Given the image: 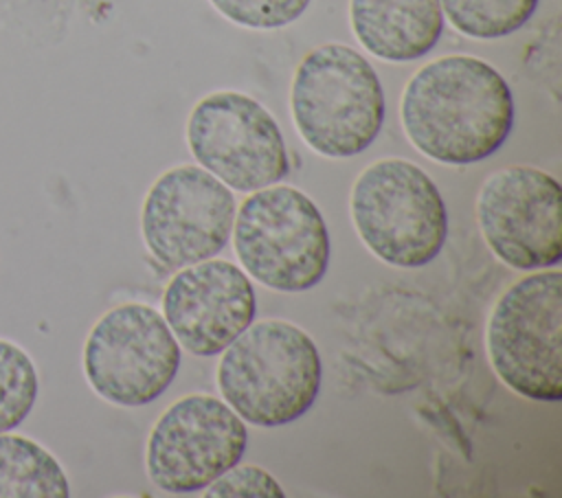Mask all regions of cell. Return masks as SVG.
Segmentation results:
<instances>
[{
    "label": "cell",
    "instance_id": "obj_1",
    "mask_svg": "<svg viewBox=\"0 0 562 498\" xmlns=\"http://www.w3.org/2000/svg\"><path fill=\"white\" fill-rule=\"evenodd\" d=\"M400 118L411 145L441 165L490 158L514 125V97L503 75L470 55H446L406 83Z\"/></svg>",
    "mask_w": 562,
    "mask_h": 498
},
{
    "label": "cell",
    "instance_id": "obj_2",
    "mask_svg": "<svg viewBox=\"0 0 562 498\" xmlns=\"http://www.w3.org/2000/svg\"><path fill=\"white\" fill-rule=\"evenodd\" d=\"M321 353L294 322H250L217 364L222 399L246 421L277 428L303 417L321 391Z\"/></svg>",
    "mask_w": 562,
    "mask_h": 498
},
{
    "label": "cell",
    "instance_id": "obj_3",
    "mask_svg": "<svg viewBox=\"0 0 562 498\" xmlns=\"http://www.w3.org/2000/svg\"><path fill=\"white\" fill-rule=\"evenodd\" d=\"M290 112L310 149L325 158L362 154L380 134L386 112L373 66L347 44L310 50L294 70Z\"/></svg>",
    "mask_w": 562,
    "mask_h": 498
},
{
    "label": "cell",
    "instance_id": "obj_4",
    "mask_svg": "<svg viewBox=\"0 0 562 498\" xmlns=\"http://www.w3.org/2000/svg\"><path fill=\"white\" fill-rule=\"evenodd\" d=\"M349 208L362 244L395 268L430 263L448 237L439 186L422 167L404 158L369 165L353 182Z\"/></svg>",
    "mask_w": 562,
    "mask_h": 498
},
{
    "label": "cell",
    "instance_id": "obj_5",
    "mask_svg": "<svg viewBox=\"0 0 562 498\" xmlns=\"http://www.w3.org/2000/svg\"><path fill=\"white\" fill-rule=\"evenodd\" d=\"M231 235L246 274L270 290L305 292L327 272V224L318 206L290 184L252 191L235 211Z\"/></svg>",
    "mask_w": 562,
    "mask_h": 498
},
{
    "label": "cell",
    "instance_id": "obj_6",
    "mask_svg": "<svg viewBox=\"0 0 562 498\" xmlns=\"http://www.w3.org/2000/svg\"><path fill=\"white\" fill-rule=\"evenodd\" d=\"M487 358L525 399H562V272L538 270L509 285L487 320Z\"/></svg>",
    "mask_w": 562,
    "mask_h": 498
},
{
    "label": "cell",
    "instance_id": "obj_7",
    "mask_svg": "<svg viewBox=\"0 0 562 498\" xmlns=\"http://www.w3.org/2000/svg\"><path fill=\"white\" fill-rule=\"evenodd\" d=\"M81 362L101 399L136 408L158 399L176 380L180 344L160 312L145 303H123L92 325Z\"/></svg>",
    "mask_w": 562,
    "mask_h": 498
},
{
    "label": "cell",
    "instance_id": "obj_8",
    "mask_svg": "<svg viewBox=\"0 0 562 498\" xmlns=\"http://www.w3.org/2000/svg\"><path fill=\"white\" fill-rule=\"evenodd\" d=\"M195 162L233 191L252 193L281 182L290 158L274 116L252 97L220 90L202 97L187 121Z\"/></svg>",
    "mask_w": 562,
    "mask_h": 498
},
{
    "label": "cell",
    "instance_id": "obj_9",
    "mask_svg": "<svg viewBox=\"0 0 562 498\" xmlns=\"http://www.w3.org/2000/svg\"><path fill=\"white\" fill-rule=\"evenodd\" d=\"M235 211L224 182L200 165H180L158 176L143 200V241L162 268L176 272L226 248Z\"/></svg>",
    "mask_w": 562,
    "mask_h": 498
},
{
    "label": "cell",
    "instance_id": "obj_10",
    "mask_svg": "<svg viewBox=\"0 0 562 498\" xmlns=\"http://www.w3.org/2000/svg\"><path fill=\"white\" fill-rule=\"evenodd\" d=\"M248 448L244 419L213 395L193 393L173 401L154 423L145 467L167 494H193L237 465Z\"/></svg>",
    "mask_w": 562,
    "mask_h": 498
},
{
    "label": "cell",
    "instance_id": "obj_11",
    "mask_svg": "<svg viewBox=\"0 0 562 498\" xmlns=\"http://www.w3.org/2000/svg\"><path fill=\"white\" fill-rule=\"evenodd\" d=\"M476 222L487 248L514 270H544L562 259V189L538 167L494 171L479 189Z\"/></svg>",
    "mask_w": 562,
    "mask_h": 498
},
{
    "label": "cell",
    "instance_id": "obj_12",
    "mask_svg": "<svg viewBox=\"0 0 562 498\" xmlns=\"http://www.w3.org/2000/svg\"><path fill=\"white\" fill-rule=\"evenodd\" d=\"M255 287L222 259L176 270L162 294V318L178 344L200 358L222 353L255 320Z\"/></svg>",
    "mask_w": 562,
    "mask_h": 498
},
{
    "label": "cell",
    "instance_id": "obj_13",
    "mask_svg": "<svg viewBox=\"0 0 562 498\" xmlns=\"http://www.w3.org/2000/svg\"><path fill=\"white\" fill-rule=\"evenodd\" d=\"M356 39L384 61H413L435 48L443 33L439 0H351Z\"/></svg>",
    "mask_w": 562,
    "mask_h": 498
},
{
    "label": "cell",
    "instance_id": "obj_14",
    "mask_svg": "<svg viewBox=\"0 0 562 498\" xmlns=\"http://www.w3.org/2000/svg\"><path fill=\"white\" fill-rule=\"evenodd\" d=\"M70 483L61 463L37 441L0 434V498H66Z\"/></svg>",
    "mask_w": 562,
    "mask_h": 498
},
{
    "label": "cell",
    "instance_id": "obj_15",
    "mask_svg": "<svg viewBox=\"0 0 562 498\" xmlns=\"http://www.w3.org/2000/svg\"><path fill=\"white\" fill-rule=\"evenodd\" d=\"M439 4L450 24L463 35L496 39L525 26L538 0H439Z\"/></svg>",
    "mask_w": 562,
    "mask_h": 498
},
{
    "label": "cell",
    "instance_id": "obj_16",
    "mask_svg": "<svg viewBox=\"0 0 562 498\" xmlns=\"http://www.w3.org/2000/svg\"><path fill=\"white\" fill-rule=\"evenodd\" d=\"M40 395L33 358L11 340L0 338V434L26 421Z\"/></svg>",
    "mask_w": 562,
    "mask_h": 498
},
{
    "label": "cell",
    "instance_id": "obj_17",
    "mask_svg": "<svg viewBox=\"0 0 562 498\" xmlns=\"http://www.w3.org/2000/svg\"><path fill=\"white\" fill-rule=\"evenodd\" d=\"M226 20L246 29H281L303 15L310 0H209Z\"/></svg>",
    "mask_w": 562,
    "mask_h": 498
},
{
    "label": "cell",
    "instance_id": "obj_18",
    "mask_svg": "<svg viewBox=\"0 0 562 498\" xmlns=\"http://www.w3.org/2000/svg\"><path fill=\"white\" fill-rule=\"evenodd\" d=\"M209 498H283L285 491L259 465H233L204 487Z\"/></svg>",
    "mask_w": 562,
    "mask_h": 498
}]
</instances>
